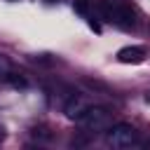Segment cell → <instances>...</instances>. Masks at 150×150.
Masks as SVG:
<instances>
[{"mask_svg": "<svg viewBox=\"0 0 150 150\" xmlns=\"http://www.w3.org/2000/svg\"><path fill=\"white\" fill-rule=\"evenodd\" d=\"M98 14L103 16V21L115 23L122 30H129L136 26V12L124 0H98Z\"/></svg>", "mask_w": 150, "mask_h": 150, "instance_id": "obj_1", "label": "cell"}, {"mask_svg": "<svg viewBox=\"0 0 150 150\" xmlns=\"http://www.w3.org/2000/svg\"><path fill=\"white\" fill-rule=\"evenodd\" d=\"M75 122L84 134H105V129L112 124V112L103 105H87Z\"/></svg>", "mask_w": 150, "mask_h": 150, "instance_id": "obj_2", "label": "cell"}, {"mask_svg": "<svg viewBox=\"0 0 150 150\" xmlns=\"http://www.w3.org/2000/svg\"><path fill=\"white\" fill-rule=\"evenodd\" d=\"M105 143L110 148H117V150H127V148H134L138 145V131L127 124V122H117V124H110L105 129Z\"/></svg>", "mask_w": 150, "mask_h": 150, "instance_id": "obj_3", "label": "cell"}, {"mask_svg": "<svg viewBox=\"0 0 150 150\" xmlns=\"http://www.w3.org/2000/svg\"><path fill=\"white\" fill-rule=\"evenodd\" d=\"M145 59V49L138 47V45H131V47H122L117 52V61L120 63H141Z\"/></svg>", "mask_w": 150, "mask_h": 150, "instance_id": "obj_4", "label": "cell"}, {"mask_svg": "<svg viewBox=\"0 0 150 150\" xmlns=\"http://www.w3.org/2000/svg\"><path fill=\"white\" fill-rule=\"evenodd\" d=\"M84 108H87V103H84L82 96H70V98L66 101V105H63V112H66L68 117H77Z\"/></svg>", "mask_w": 150, "mask_h": 150, "instance_id": "obj_5", "label": "cell"}, {"mask_svg": "<svg viewBox=\"0 0 150 150\" xmlns=\"http://www.w3.org/2000/svg\"><path fill=\"white\" fill-rule=\"evenodd\" d=\"M9 73H12V61L5 54H0V82H7Z\"/></svg>", "mask_w": 150, "mask_h": 150, "instance_id": "obj_6", "label": "cell"}, {"mask_svg": "<svg viewBox=\"0 0 150 150\" xmlns=\"http://www.w3.org/2000/svg\"><path fill=\"white\" fill-rule=\"evenodd\" d=\"M7 82H9L12 87H19V89H23V87L28 84V82H26V77H21V75H19V73H14V70L9 73V77H7Z\"/></svg>", "mask_w": 150, "mask_h": 150, "instance_id": "obj_7", "label": "cell"}, {"mask_svg": "<svg viewBox=\"0 0 150 150\" xmlns=\"http://www.w3.org/2000/svg\"><path fill=\"white\" fill-rule=\"evenodd\" d=\"M89 2H94V0H73V5H75V9H77L80 14H84V16L89 14V12H87V5H89Z\"/></svg>", "mask_w": 150, "mask_h": 150, "instance_id": "obj_8", "label": "cell"}, {"mask_svg": "<svg viewBox=\"0 0 150 150\" xmlns=\"http://www.w3.org/2000/svg\"><path fill=\"white\" fill-rule=\"evenodd\" d=\"M2 138H5V129L0 127V141H2Z\"/></svg>", "mask_w": 150, "mask_h": 150, "instance_id": "obj_9", "label": "cell"}, {"mask_svg": "<svg viewBox=\"0 0 150 150\" xmlns=\"http://www.w3.org/2000/svg\"><path fill=\"white\" fill-rule=\"evenodd\" d=\"M47 2H56V0H47Z\"/></svg>", "mask_w": 150, "mask_h": 150, "instance_id": "obj_10", "label": "cell"}]
</instances>
